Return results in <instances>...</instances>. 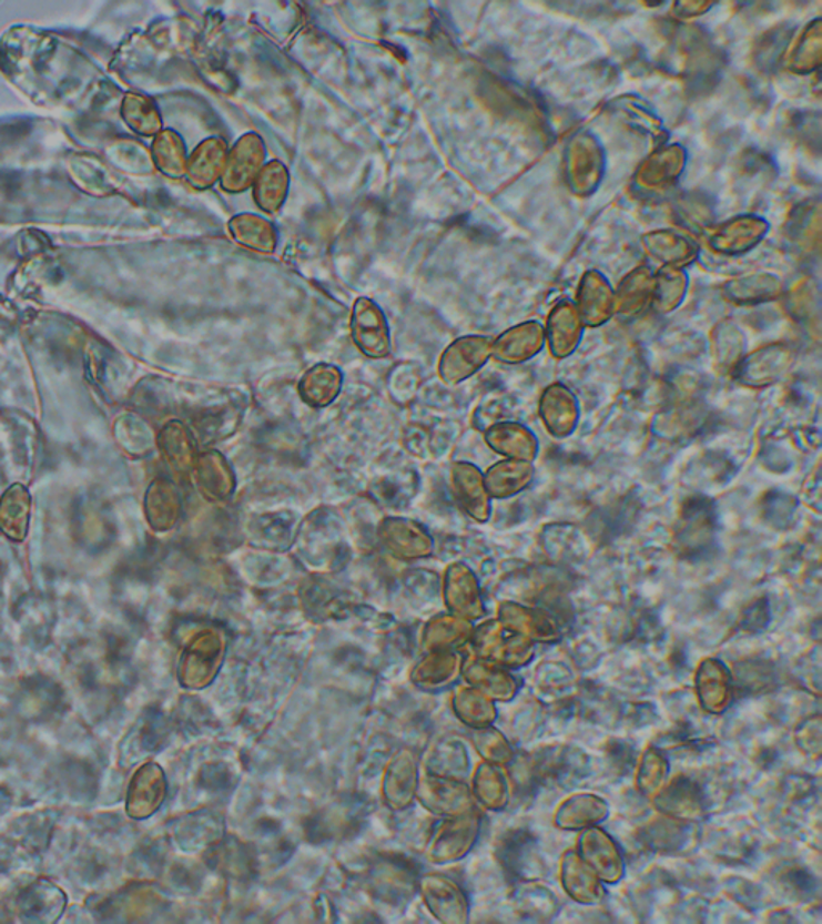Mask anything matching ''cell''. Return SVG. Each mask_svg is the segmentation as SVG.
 Segmentation results:
<instances>
[{"instance_id": "cell-3", "label": "cell", "mask_w": 822, "mask_h": 924, "mask_svg": "<svg viewBox=\"0 0 822 924\" xmlns=\"http://www.w3.org/2000/svg\"><path fill=\"white\" fill-rule=\"evenodd\" d=\"M229 143L222 136L203 140L186 161V180L196 190H207L221 182L227 163Z\"/></svg>"}, {"instance_id": "cell-7", "label": "cell", "mask_w": 822, "mask_h": 924, "mask_svg": "<svg viewBox=\"0 0 822 924\" xmlns=\"http://www.w3.org/2000/svg\"><path fill=\"white\" fill-rule=\"evenodd\" d=\"M67 905V897L53 884H32L20 897L21 915L24 918L45 920L55 922L61 910Z\"/></svg>"}, {"instance_id": "cell-8", "label": "cell", "mask_w": 822, "mask_h": 924, "mask_svg": "<svg viewBox=\"0 0 822 924\" xmlns=\"http://www.w3.org/2000/svg\"><path fill=\"white\" fill-rule=\"evenodd\" d=\"M154 160L169 177H182L186 171V149L182 136L174 131L163 132L154 142Z\"/></svg>"}, {"instance_id": "cell-4", "label": "cell", "mask_w": 822, "mask_h": 924, "mask_svg": "<svg viewBox=\"0 0 822 924\" xmlns=\"http://www.w3.org/2000/svg\"><path fill=\"white\" fill-rule=\"evenodd\" d=\"M166 794L164 775L156 764H146L132 779L129 789L128 812L135 819H145L158 811Z\"/></svg>"}, {"instance_id": "cell-6", "label": "cell", "mask_w": 822, "mask_h": 924, "mask_svg": "<svg viewBox=\"0 0 822 924\" xmlns=\"http://www.w3.org/2000/svg\"><path fill=\"white\" fill-rule=\"evenodd\" d=\"M290 171L282 161H271L262 167L253 185L254 203L265 214H276L290 193Z\"/></svg>"}, {"instance_id": "cell-1", "label": "cell", "mask_w": 822, "mask_h": 924, "mask_svg": "<svg viewBox=\"0 0 822 924\" xmlns=\"http://www.w3.org/2000/svg\"><path fill=\"white\" fill-rule=\"evenodd\" d=\"M267 149L256 132H247L229 150L227 163L221 177L225 193L240 194L253 189L257 175L265 165Z\"/></svg>"}, {"instance_id": "cell-2", "label": "cell", "mask_w": 822, "mask_h": 924, "mask_svg": "<svg viewBox=\"0 0 822 924\" xmlns=\"http://www.w3.org/2000/svg\"><path fill=\"white\" fill-rule=\"evenodd\" d=\"M352 336L361 351L368 357H384L389 352V328L382 308L369 301L358 298L352 312Z\"/></svg>"}, {"instance_id": "cell-5", "label": "cell", "mask_w": 822, "mask_h": 924, "mask_svg": "<svg viewBox=\"0 0 822 924\" xmlns=\"http://www.w3.org/2000/svg\"><path fill=\"white\" fill-rule=\"evenodd\" d=\"M229 232L240 246L254 253H275L278 244V232L274 222L251 212L233 215L229 222Z\"/></svg>"}]
</instances>
